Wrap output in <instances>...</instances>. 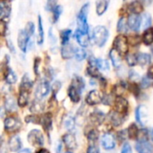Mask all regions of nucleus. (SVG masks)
<instances>
[{
    "label": "nucleus",
    "instance_id": "3c124183",
    "mask_svg": "<svg viewBox=\"0 0 153 153\" xmlns=\"http://www.w3.org/2000/svg\"><path fill=\"white\" fill-rule=\"evenodd\" d=\"M126 137H128V132H126V130L120 131V132L117 134V138H118L120 141H122V142L126 141Z\"/></svg>",
    "mask_w": 153,
    "mask_h": 153
},
{
    "label": "nucleus",
    "instance_id": "393cba45",
    "mask_svg": "<svg viewBox=\"0 0 153 153\" xmlns=\"http://www.w3.org/2000/svg\"><path fill=\"white\" fill-rule=\"evenodd\" d=\"M40 124L42 125L43 128L46 132H49V130L52 128V116L50 113H46L44 116L40 118Z\"/></svg>",
    "mask_w": 153,
    "mask_h": 153
},
{
    "label": "nucleus",
    "instance_id": "6e6d98bb",
    "mask_svg": "<svg viewBox=\"0 0 153 153\" xmlns=\"http://www.w3.org/2000/svg\"><path fill=\"white\" fill-rule=\"evenodd\" d=\"M151 83H152V82H151V78H150L149 76L144 77V78L143 79L142 85H143V88H147L148 86H150V85H151Z\"/></svg>",
    "mask_w": 153,
    "mask_h": 153
},
{
    "label": "nucleus",
    "instance_id": "a211bd4d",
    "mask_svg": "<svg viewBox=\"0 0 153 153\" xmlns=\"http://www.w3.org/2000/svg\"><path fill=\"white\" fill-rule=\"evenodd\" d=\"M63 142L68 150L74 151L77 148V142L75 136L73 134H66L63 136Z\"/></svg>",
    "mask_w": 153,
    "mask_h": 153
},
{
    "label": "nucleus",
    "instance_id": "79ce46f5",
    "mask_svg": "<svg viewBox=\"0 0 153 153\" xmlns=\"http://www.w3.org/2000/svg\"><path fill=\"white\" fill-rule=\"evenodd\" d=\"M72 35V30H64L61 31V39H62V44L65 45L69 42V39Z\"/></svg>",
    "mask_w": 153,
    "mask_h": 153
},
{
    "label": "nucleus",
    "instance_id": "39448f33",
    "mask_svg": "<svg viewBox=\"0 0 153 153\" xmlns=\"http://www.w3.org/2000/svg\"><path fill=\"white\" fill-rule=\"evenodd\" d=\"M4 126L5 131H7L9 133H14V132H17L21 129L22 123L18 118L9 117H6L4 119Z\"/></svg>",
    "mask_w": 153,
    "mask_h": 153
},
{
    "label": "nucleus",
    "instance_id": "4d7b16f0",
    "mask_svg": "<svg viewBox=\"0 0 153 153\" xmlns=\"http://www.w3.org/2000/svg\"><path fill=\"white\" fill-rule=\"evenodd\" d=\"M39 64H40V59L39 57L35 58V61H34V72L37 75H39Z\"/></svg>",
    "mask_w": 153,
    "mask_h": 153
},
{
    "label": "nucleus",
    "instance_id": "b1692460",
    "mask_svg": "<svg viewBox=\"0 0 153 153\" xmlns=\"http://www.w3.org/2000/svg\"><path fill=\"white\" fill-rule=\"evenodd\" d=\"M109 0H96V12L98 15H102L108 10Z\"/></svg>",
    "mask_w": 153,
    "mask_h": 153
},
{
    "label": "nucleus",
    "instance_id": "4be33fe9",
    "mask_svg": "<svg viewBox=\"0 0 153 153\" xmlns=\"http://www.w3.org/2000/svg\"><path fill=\"white\" fill-rule=\"evenodd\" d=\"M8 145H9V148L12 152H18L22 148V143L20 137L15 135V136L11 137V139L9 140Z\"/></svg>",
    "mask_w": 153,
    "mask_h": 153
},
{
    "label": "nucleus",
    "instance_id": "13d9d810",
    "mask_svg": "<svg viewBox=\"0 0 153 153\" xmlns=\"http://www.w3.org/2000/svg\"><path fill=\"white\" fill-rule=\"evenodd\" d=\"M88 152H100V149L98 148L97 145L93 144V145H90L89 149L87 150Z\"/></svg>",
    "mask_w": 153,
    "mask_h": 153
},
{
    "label": "nucleus",
    "instance_id": "603ef678",
    "mask_svg": "<svg viewBox=\"0 0 153 153\" xmlns=\"http://www.w3.org/2000/svg\"><path fill=\"white\" fill-rule=\"evenodd\" d=\"M113 101H114V99L111 95H106V96H104L102 102L105 105H111L113 103Z\"/></svg>",
    "mask_w": 153,
    "mask_h": 153
},
{
    "label": "nucleus",
    "instance_id": "7ed1b4c3",
    "mask_svg": "<svg viewBox=\"0 0 153 153\" xmlns=\"http://www.w3.org/2000/svg\"><path fill=\"white\" fill-rule=\"evenodd\" d=\"M89 7H90V4H84L79 13H78V17H77V22H78V29L82 30V31H85V32H88L89 30V25H88V13H89Z\"/></svg>",
    "mask_w": 153,
    "mask_h": 153
},
{
    "label": "nucleus",
    "instance_id": "f257e3e1",
    "mask_svg": "<svg viewBox=\"0 0 153 153\" xmlns=\"http://www.w3.org/2000/svg\"><path fill=\"white\" fill-rule=\"evenodd\" d=\"M84 89V81L80 76H74L68 89V96L74 103L81 100V94Z\"/></svg>",
    "mask_w": 153,
    "mask_h": 153
},
{
    "label": "nucleus",
    "instance_id": "09e8293b",
    "mask_svg": "<svg viewBox=\"0 0 153 153\" xmlns=\"http://www.w3.org/2000/svg\"><path fill=\"white\" fill-rule=\"evenodd\" d=\"M24 30L27 31V33H28L30 36H31V35L34 33V30H35V26H34L33 22H28Z\"/></svg>",
    "mask_w": 153,
    "mask_h": 153
},
{
    "label": "nucleus",
    "instance_id": "69168bd1",
    "mask_svg": "<svg viewBox=\"0 0 153 153\" xmlns=\"http://www.w3.org/2000/svg\"><path fill=\"white\" fill-rule=\"evenodd\" d=\"M151 137H152V140L153 142V128L152 130V132H151Z\"/></svg>",
    "mask_w": 153,
    "mask_h": 153
},
{
    "label": "nucleus",
    "instance_id": "f8f14e48",
    "mask_svg": "<svg viewBox=\"0 0 153 153\" xmlns=\"http://www.w3.org/2000/svg\"><path fill=\"white\" fill-rule=\"evenodd\" d=\"M75 39L76 41L78 42V44L82 47V48H87L90 45V37L88 32L82 31L79 29H77L76 32H75Z\"/></svg>",
    "mask_w": 153,
    "mask_h": 153
},
{
    "label": "nucleus",
    "instance_id": "a19ab883",
    "mask_svg": "<svg viewBox=\"0 0 153 153\" xmlns=\"http://www.w3.org/2000/svg\"><path fill=\"white\" fill-rule=\"evenodd\" d=\"M142 22H143V29H148V28H150L151 27V25H152V15L150 14V13H144L143 14V18H142Z\"/></svg>",
    "mask_w": 153,
    "mask_h": 153
},
{
    "label": "nucleus",
    "instance_id": "4468645a",
    "mask_svg": "<svg viewBox=\"0 0 153 153\" xmlns=\"http://www.w3.org/2000/svg\"><path fill=\"white\" fill-rule=\"evenodd\" d=\"M108 117H109V120H110L111 124L113 126H121L124 123V121H125V114L120 113V112H118L116 109L112 110L109 113Z\"/></svg>",
    "mask_w": 153,
    "mask_h": 153
},
{
    "label": "nucleus",
    "instance_id": "aec40b11",
    "mask_svg": "<svg viewBox=\"0 0 153 153\" xmlns=\"http://www.w3.org/2000/svg\"><path fill=\"white\" fill-rule=\"evenodd\" d=\"M74 52H75V48L69 43L63 45V48L61 49L62 56L65 59H70L73 56H74Z\"/></svg>",
    "mask_w": 153,
    "mask_h": 153
},
{
    "label": "nucleus",
    "instance_id": "58836bf2",
    "mask_svg": "<svg viewBox=\"0 0 153 153\" xmlns=\"http://www.w3.org/2000/svg\"><path fill=\"white\" fill-rule=\"evenodd\" d=\"M126 84L125 82H121L117 83L115 86V88H114V93H115L116 96H121V95L124 94V92L126 91Z\"/></svg>",
    "mask_w": 153,
    "mask_h": 153
},
{
    "label": "nucleus",
    "instance_id": "0e129e2a",
    "mask_svg": "<svg viewBox=\"0 0 153 153\" xmlns=\"http://www.w3.org/2000/svg\"><path fill=\"white\" fill-rule=\"evenodd\" d=\"M124 2H126V3H131V2H133V0H124Z\"/></svg>",
    "mask_w": 153,
    "mask_h": 153
},
{
    "label": "nucleus",
    "instance_id": "052dcab7",
    "mask_svg": "<svg viewBox=\"0 0 153 153\" xmlns=\"http://www.w3.org/2000/svg\"><path fill=\"white\" fill-rule=\"evenodd\" d=\"M148 76L151 79H153V65L149 68V70H148Z\"/></svg>",
    "mask_w": 153,
    "mask_h": 153
},
{
    "label": "nucleus",
    "instance_id": "37998d69",
    "mask_svg": "<svg viewBox=\"0 0 153 153\" xmlns=\"http://www.w3.org/2000/svg\"><path fill=\"white\" fill-rule=\"evenodd\" d=\"M87 138H88V140L90 141V142H93V143H95V142H97V140L99 139V132L96 130V129H91V130H90L88 133H87Z\"/></svg>",
    "mask_w": 153,
    "mask_h": 153
},
{
    "label": "nucleus",
    "instance_id": "e433bc0d",
    "mask_svg": "<svg viewBox=\"0 0 153 153\" xmlns=\"http://www.w3.org/2000/svg\"><path fill=\"white\" fill-rule=\"evenodd\" d=\"M32 85H33V83H32L30 78L29 77V75H28L27 74H25V75L22 77V83H21L20 88L30 90V89L32 88Z\"/></svg>",
    "mask_w": 153,
    "mask_h": 153
},
{
    "label": "nucleus",
    "instance_id": "412c9836",
    "mask_svg": "<svg viewBox=\"0 0 153 153\" xmlns=\"http://www.w3.org/2000/svg\"><path fill=\"white\" fill-rule=\"evenodd\" d=\"M29 93H30V90L20 88V94H19V99H18V105L20 107L23 108L28 104Z\"/></svg>",
    "mask_w": 153,
    "mask_h": 153
},
{
    "label": "nucleus",
    "instance_id": "f03ea898",
    "mask_svg": "<svg viewBox=\"0 0 153 153\" xmlns=\"http://www.w3.org/2000/svg\"><path fill=\"white\" fill-rule=\"evenodd\" d=\"M108 39V30L105 26L98 25L92 30V39L98 47H103Z\"/></svg>",
    "mask_w": 153,
    "mask_h": 153
},
{
    "label": "nucleus",
    "instance_id": "bf43d9fd",
    "mask_svg": "<svg viewBox=\"0 0 153 153\" xmlns=\"http://www.w3.org/2000/svg\"><path fill=\"white\" fill-rule=\"evenodd\" d=\"M54 3H55V0H48V3H47L48 8V9H51V10H52V8L54 7V6H53Z\"/></svg>",
    "mask_w": 153,
    "mask_h": 153
},
{
    "label": "nucleus",
    "instance_id": "de8ad7c7",
    "mask_svg": "<svg viewBox=\"0 0 153 153\" xmlns=\"http://www.w3.org/2000/svg\"><path fill=\"white\" fill-rule=\"evenodd\" d=\"M61 86H62V84H61V82H54V84L52 85V87H51V91H52V93H53V96L55 97L56 96V94L59 91V90H60V88H61Z\"/></svg>",
    "mask_w": 153,
    "mask_h": 153
},
{
    "label": "nucleus",
    "instance_id": "a878e982",
    "mask_svg": "<svg viewBox=\"0 0 153 153\" xmlns=\"http://www.w3.org/2000/svg\"><path fill=\"white\" fill-rule=\"evenodd\" d=\"M136 58H137V64L140 65L141 66L148 65L152 61L151 55L147 53H139L136 55Z\"/></svg>",
    "mask_w": 153,
    "mask_h": 153
},
{
    "label": "nucleus",
    "instance_id": "8fccbe9b",
    "mask_svg": "<svg viewBox=\"0 0 153 153\" xmlns=\"http://www.w3.org/2000/svg\"><path fill=\"white\" fill-rule=\"evenodd\" d=\"M129 90H130V91L133 92L135 96H137V95L139 94V91H140L139 87H138V85H137L136 83H131V84L129 85Z\"/></svg>",
    "mask_w": 153,
    "mask_h": 153
},
{
    "label": "nucleus",
    "instance_id": "c03bdc74",
    "mask_svg": "<svg viewBox=\"0 0 153 153\" xmlns=\"http://www.w3.org/2000/svg\"><path fill=\"white\" fill-rule=\"evenodd\" d=\"M141 42V38L139 36H130L128 38V43L131 46H138Z\"/></svg>",
    "mask_w": 153,
    "mask_h": 153
},
{
    "label": "nucleus",
    "instance_id": "0eeeda50",
    "mask_svg": "<svg viewBox=\"0 0 153 153\" xmlns=\"http://www.w3.org/2000/svg\"><path fill=\"white\" fill-rule=\"evenodd\" d=\"M103 98H104V96L102 95V93L100 91L92 90L88 93V95L85 99V101L88 105L93 106V105L101 103L103 101Z\"/></svg>",
    "mask_w": 153,
    "mask_h": 153
},
{
    "label": "nucleus",
    "instance_id": "c85d7f7f",
    "mask_svg": "<svg viewBox=\"0 0 153 153\" xmlns=\"http://www.w3.org/2000/svg\"><path fill=\"white\" fill-rule=\"evenodd\" d=\"M43 109H44V103H42L41 100H38V99L33 100V102L30 107V111L35 114L41 112Z\"/></svg>",
    "mask_w": 153,
    "mask_h": 153
},
{
    "label": "nucleus",
    "instance_id": "c756f323",
    "mask_svg": "<svg viewBox=\"0 0 153 153\" xmlns=\"http://www.w3.org/2000/svg\"><path fill=\"white\" fill-rule=\"evenodd\" d=\"M4 108L6 109V111L8 112H13V111H16L17 109V103L15 101V100L12 97H8L5 100V103H4Z\"/></svg>",
    "mask_w": 153,
    "mask_h": 153
},
{
    "label": "nucleus",
    "instance_id": "864d4df0",
    "mask_svg": "<svg viewBox=\"0 0 153 153\" xmlns=\"http://www.w3.org/2000/svg\"><path fill=\"white\" fill-rule=\"evenodd\" d=\"M121 152L123 153H131L132 152L131 145L128 143H125V144L123 145V148H122Z\"/></svg>",
    "mask_w": 153,
    "mask_h": 153
},
{
    "label": "nucleus",
    "instance_id": "f704fd0d",
    "mask_svg": "<svg viewBox=\"0 0 153 153\" xmlns=\"http://www.w3.org/2000/svg\"><path fill=\"white\" fill-rule=\"evenodd\" d=\"M128 24L127 22L126 21V19L124 17H121L117 22V31L118 32H122V33H126L128 30Z\"/></svg>",
    "mask_w": 153,
    "mask_h": 153
},
{
    "label": "nucleus",
    "instance_id": "6e6552de",
    "mask_svg": "<svg viewBox=\"0 0 153 153\" xmlns=\"http://www.w3.org/2000/svg\"><path fill=\"white\" fill-rule=\"evenodd\" d=\"M30 35L27 33L25 30H22L18 33V39H17V43L19 46V48L23 52H27V48H28V43L30 40Z\"/></svg>",
    "mask_w": 153,
    "mask_h": 153
},
{
    "label": "nucleus",
    "instance_id": "20e7f679",
    "mask_svg": "<svg viewBox=\"0 0 153 153\" xmlns=\"http://www.w3.org/2000/svg\"><path fill=\"white\" fill-rule=\"evenodd\" d=\"M28 142L34 147H42L44 144V137L39 130H31L28 134Z\"/></svg>",
    "mask_w": 153,
    "mask_h": 153
},
{
    "label": "nucleus",
    "instance_id": "2f4dec72",
    "mask_svg": "<svg viewBox=\"0 0 153 153\" xmlns=\"http://www.w3.org/2000/svg\"><path fill=\"white\" fill-rule=\"evenodd\" d=\"M143 41L145 45H151L153 42V29L148 28L145 30L143 36Z\"/></svg>",
    "mask_w": 153,
    "mask_h": 153
},
{
    "label": "nucleus",
    "instance_id": "473e14b6",
    "mask_svg": "<svg viewBox=\"0 0 153 153\" xmlns=\"http://www.w3.org/2000/svg\"><path fill=\"white\" fill-rule=\"evenodd\" d=\"M128 137L132 140H135L138 138V135H139V129L137 127V126L135 124H132L129 127H128Z\"/></svg>",
    "mask_w": 153,
    "mask_h": 153
},
{
    "label": "nucleus",
    "instance_id": "4c0bfd02",
    "mask_svg": "<svg viewBox=\"0 0 153 153\" xmlns=\"http://www.w3.org/2000/svg\"><path fill=\"white\" fill-rule=\"evenodd\" d=\"M87 53L83 48H75V52H74V57L77 61H82L86 58Z\"/></svg>",
    "mask_w": 153,
    "mask_h": 153
},
{
    "label": "nucleus",
    "instance_id": "6ab92c4d",
    "mask_svg": "<svg viewBox=\"0 0 153 153\" xmlns=\"http://www.w3.org/2000/svg\"><path fill=\"white\" fill-rule=\"evenodd\" d=\"M109 57L111 59L112 65L115 68L118 69L121 67L122 65V59H121V54L117 49H111L109 52Z\"/></svg>",
    "mask_w": 153,
    "mask_h": 153
},
{
    "label": "nucleus",
    "instance_id": "f3484780",
    "mask_svg": "<svg viewBox=\"0 0 153 153\" xmlns=\"http://www.w3.org/2000/svg\"><path fill=\"white\" fill-rule=\"evenodd\" d=\"M105 117H106V115L103 112L97 109L91 114L90 122H91V124H92L94 126H100L104 122Z\"/></svg>",
    "mask_w": 153,
    "mask_h": 153
},
{
    "label": "nucleus",
    "instance_id": "dca6fc26",
    "mask_svg": "<svg viewBox=\"0 0 153 153\" xmlns=\"http://www.w3.org/2000/svg\"><path fill=\"white\" fill-rule=\"evenodd\" d=\"M115 109L126 115L128 110V101L122 96H117L115 100Z\"/></svg>",
    "mask_w": 153,
    "mask_h": 153
},
{
    "label": "nucleus",
    "instance_id": "5701e85b",
    "mask_svg": "<svg viewBox=\"0 0 153 153\" xmlns=\"http://www.w3.org/2000/svg\"><path fill=\"white\" fill-rule=\"evenodd\" d=\"M4 80L6 82V83L8 84H13L17 82V75L10 68V67H5V72L4 74Z\"/></svg>",
    "mask_w": 153,
    "mask_h": 153
},
{
    "label": "nucleus",
    "instance_id": "7c9ffc66",
    "mask_svg": "<svg viewBox=\"0 0 153 153\" xmlns=\"http://www.w3.org/2000/svg\"><path fill=\"white\" fill-rule=\"evenodd\" d=\"M128 9L133 13H140L143 9V4L142 2L139 1H134L129 4Z\"/></svg>",
    "mask_w": 153,
    "mask_h": 153
},
{
    "label": "nucleus",
    "instance_id": "72a5a7b5",
    "mask_svg": "<svg viewBox=\"0 0 153 153\" xmlns=\"http://www.w3.org/2000/svg\"><path fill=\"white\" fill-rule=\"evenodd\" d=\"M64 126H65L66 130H73L74 128V126H75L74 118L73 117H71L70 115L66 116L64 118Z\"/></svg>",
    "mask_w": 153,
    "mask_h": 153
},
{
    "label": "nucleus",
    "instance_id": "ea45409f",
    "mask_svg": "<svg viewBox=\"0 0 153 153\" xmlns=\"http://www.w3.org/2000/svg\"><path fill=\"white\" fill-rule=\"evenodd\" d=\"M63 12V8L61 5H54L52 8V13H53V22H56L59 20V17Z\"/></svg>",
    "mask_w": 153,
    "mask_h": 153
},
{
    "label": "nucleus",
    "instance_id": "cd10ccee",
    "mask_svg": "<svg viewBox=\"0 0 153 153\" xmlns=\"http://www.w3.org/2000/svg\"><path fill=\"white\" fill-rule=\"evenodd\" d=\"M11 13V6L8 3L2 2L0 4V14H1V20L4 21V18H8Z\"/></svg>",
    "mask_w": 153,
    "mask_h": 153
},
{
    "label": "nucleus",
    "instance_id": "bb28decb",
    "mask_svg": "<svg viewBox=\"0 0 153 153\" xmlns=\"http://www.w3.org/2000/svg\"><path fill=\"white\" fill-rule=\"evenodd\" d=\"M44 42V29L42 24L41 17L39 15L38 18V37H37V43L39 45H42Z\"/></svg>",
    "mask_w": 153,
    "mask_h": 153
},
{
    "label": "nucleus",
    "instance_id": "1a4fd4ad",
    "mask_svg": "<svg viewBox=\"0 0 153 153\" xmlns=\"http://www.w3.org/2000/svg\"><path fill=\"white\" fill-rule=\"evenodd\" d=\"M127 24L130 30L137 32L142 25V17L139 15V13H132L127 19Z\"/></svg>",
    "mask_w": 153,
    "mask_h": 153
},
{
    "label": "nucleus",
    "instance_id": "c9c22d12",
    "mask_svg": "<svg viewBox=\"0 0 153 153\" xmlns=\"http://www.w3.org/2000/svg\"><path fill=\"white\" fill-rule=\"evenodd\" d=\"M96 66L99 68V70H102V71L109 70L108 62L105 59H102V58H97L96 59Z\"/></svg>",
    "mask_w": 153,
    "mask_h": 153
},
{
    "label": "nucleus",
    "instance_id": "9b49d317",
    "mask_svg": "<svg viewBox=\"0 0 153 153\" xmlns=\"http://www.w3.org/2000/svg\"><path fill=\"white\" fill-rule=\"evenodd\" d=\"M101 145L105 150H113L116 147V139L115 136L110 133H106L101 136Z\"/></svg>",
    "mask_w": 153,
    "mask_h": 153
},
{
    "label": "nucleus",
    "instance_id": "e2e57ef3",
    "mask_svg": "<svg viewBox=\"0 0 153 153\" xmlns=\"http://www.w3.org/2000/svg\"><path fill=\"white\" fill-rule=\"evenodd\" d=\"M21 152H30V150H29V149H24V150H22Z\"/></svg>",
    "mask_w": 153,
    "mask_h": 153
},
{
    "label": "nucleus",
    "instance_id": "ddd939ff",
    "mask_svg": "<svg viewBox=\"0 0 153 153\" xmlns=\"http://www.w3.org/2000/svg\"><path fill=\"white\" fill-rule=\"evenodd\" d=\"M147 115H148V111H147V108H146L145 106L140 105V106L137 107V108L135 110V119L143 126L146 123Z\"/></svg>",
    "mask_w": 153,
    "mask_h": 153
},
{
    "label": "nucleus",
    "instance_id": "a18cd8bd",
    "mask_svg": "<svg viewBox=\"0 0 153 153\" xmlns=\"http://www.w3.org/2000/svg\"><path fill=\"white\" fill-rule=\"evenodd\" d=\"M126 61L127 64L131 66H134L137 64V58H136V55H133V54H129L126 56Z\"/></svg>",
    "mask_w": 153,
    "mask_h": 153
},
{
    "label": "nucleus",
    "instance_id": "5fc2aeb1",
    "mask_svg": "<svg viewBox=\"0 0 153 153\" xmlns=\"http://www.w3.org/2000/svg\"><path fill=\"white\" fill-rule=\"evenodd\" d=\"M0 28H1V35L4 36L5 34V31L7 30V25L6 22L3 20H1V23H0Z\"/></svg>",
    "mask_w": 153,
    "mask_h": 153
},
{
    "label": "nucleus",
    "instance_id": "680f3d73",
    "mask_svg": "<svg viewBox=\"0 0 153 153\" xmlns=\"http://www.w3.org/2000/svg\"><path fill=\"white\" fill-rule=\"evenodd\" d=\"M141 2L143 3V4L148 5V4H152V0H141Z\"/></svg>",
    "mask_w": 153,
    "mask_h": 153
},
{
    "label": "nucleus",
    "instance_id": "2eb2a0df",
    "mask_svg": "<svg viewBox=\"0 0 153 153\" xmlns=\"http://www.w3.org/2000/svg\"><path fill=\"white\" fill-rule=\"evenodd\" d=\"M135 150L140 153H152L153 146L147 140H138L135 144Z\"/></svg>",
    "mask_w": 153,
    "mask_h": 153
},
{
    "label": "nucleus",
    "instance_id": "423d86ee",
    "mask_svg": "<svg viewBox=\"0 0 153 153\" xmlns=\"http://www.w3.org/2000/svg\"><path fill=\"white\" fill-rule=\"evenodd\" d=\"M128 39L124 35H118L114 40V48L120 54H126L128 52Z\"/></svg>",
    "mask_w": 153,
    "mask_h": 153
},
{
    "label": "nucleus",
    "instance_id": "9d476101",
    "mask_svg": "<svg viewBox=\"0 0 153 153\" xmlns=\"http://www.w3.org/2000/svg\"><path fill=\"white\" fill-rule=\"evenodd\" d=\"M50 91V85L48 82H41L35 91V98L38 100H43Z\"/></svg>",
    "mask_w": 153,
    "mask_h": 153
},
{
    "label": "nucleus",
    "instance_id": "49530a36",
    "mask_svg": "<svg viewBox=\"0 0 153 153\" xmlns=\"http://www.w3.org/2000/svg\"><path fill=\"white\" fill-rule=\"evenodd\" d=\"M26 122L27 123H33V124H39L40 123V117H39L38 116L34 115V116H29L26 117Z\"/></svg>",
    "mask_w": 153,
    "mask_h": 153
}]
</instances>
